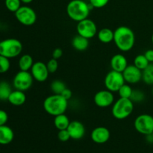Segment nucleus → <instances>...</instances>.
Here are the masks:
<instances>
[{"mask_svg":"<svg viewBox=\"0 0 153 153\" xmlns=\"http://www.w3.org/2000/svg\"><path fill=\"white\" fill-rule=\"evenodd\" d=\"M142 80L146 85H153V63L142 71Z\"/></svg>","mask_w":153,"mask_h":153,"instance_id":"5701e85b","label":"nucleus"},{"mask_svg":"<svg viewBox=\"0 0 153 153\" xmlns=\"http://www.w3.org/2000/svg\"><path fill=\"white\" fill-rule=\"evenodd\" d=\"M109 2V0H89L90 5L94 8L104 7Z\"/></svg>","mask_w":153,"mask_h":153,"instance_id":"2f4dec72","label":"nucleus"},{"mask_svg":"<svg viewBox=\"0 0 153 153\" xmlns=\"http://www.w3.org/2000/svg\"><path fill=\"white\" fill-rule=\"evenodd\" d=\"M134 110V102L130 99L120 98L114 102L111 113L114 117L119 120L128 118Z\"/></svg>","mask_w":153,"mask_h":153,"instance_id":"20e7f679","label":"nucleus"},{"mask_svg":"<svg viewBox=\"0 0 153 153\" xmlns=\"http://www.w3.org/2000/svg\"><path fill=\"white\" fill-rule=\"evenodd\" d=\"M11 92V87L7 82H0V100L5 101L8 100Z\"/></svg>","mask_w":153,"mask_h":153,"instance_id":"b1692460","label":"nucleus"},{"mask_svg":"<svg viewBox=\"0 0 153 153\" xmlns=\"http://www.w3.org/2000/svg\"><path fill=\"white\" fill-rule=\"evenodd\" d=\"M150 63L149 62L146 58L145 57L144 54H140V55H137V56L134 58V62H133V64H134L135 67H137V68L140 69V70L143 71L145 68L149 66V64Z\"/></svg>","mask_w":153,"mask_h":153,"instance_id":"393cba45","label":"nucleus"},{"mask_svg":"<svg viewBox=\"0 0 153 153\" xmlns=\"http://www.w3.org/2000/svg\"><path fill=\"white\" fill-rule=\"evenodd\" d=\"M113 42L121 52H128L134 46L135 34L129 27L125 25L119 26L114 31Z\"/></svg>","mask_w":153,"mask_h":153,"instance_id":"f257e3e1","label":"nucleus"},{"mask_svg":"<svg viewBox=\"0 0 153 153\" xmlns=\"http://www.w3.org/2000/svg\"><path fill=\"white\" fill-rule=\"evenodd\" d=\"M63 55V50L61 48H55L52 53V58H55L56 60H59Z\"/></svg>","mask_w":153,"mask_h":153,"instance_id":"f704fd0d","label":"nucleus"},{"mask_svg":"<svg viewBox=\"0 0 153 153\" xmlns=\"http://www.w3.org/2000/svg\"><path fill=\"white\" fill-rule=\"evenodd\" d=\"M151 135H152V138H153V132L152 133V134H151Z\"/></svg>","mask_w":153,"mask_h":153,"instance_id":"ea45409f","label":"nucleus"},{"mask_svg":"<svg viewBox=\"0 0 153 153\" xmlns=\"http://www.w3.org/2000/svg\"><path fill=\"white\" fill-rule=\"evenodd\" d=\"M128 65L126 57L120 53L114 55L110 61V66L111 67V70L120 72V73H123Z\"/></svg>","mask_w":153,"mask_h":153,"instance_id":"dca6fc26","label":"nucleus"},{"mask_svg":"<svg viewBox=\"0 0 153 153\" xmlns=\"http://www.w3.org/2000/svg\"><path fill=\"white\" fill-rule=\"evenodd\" d=\"M111 137V133L108 128L104 126H98L94 128L91 131V140L96 143L102 144L108 141Z\"/></svg>","mask_w":153,"mask_h":153,"instance_id":"4468645a","label":"nucleus"},{"mask_svg":"<svg viewBox=\"0 0 153 153\" xmlns=\"http://www.w3.org/2000/svg\"><path fill=\"white\" fill-rule=\"evenodd\" d=\"M7 120H8V115L7 112L0 109V126L6 125Z\"/></svg>","mask_w":153,"mask_h":153,"instance_id":"72a5a7b5","label":"nucleus"},{"mask_svg":"<svg viewBox=\"0 0 153 153\" xmlns=\"http://www.w3.org/2000/svg\"><path fill=\"white\" fill-rule=\"evenodd\" d=\"M34 80L38 82H44L49 77V72L47 69L46 64L42 61H36L30 70Z\"/></svg>","mask_w":153,"mask_h":153,"instance_id":"f8f14e48","label":"nucleus"},{"mask_svg":"<svg viewBox=\"0 0 153 153\" xmlns=\"http://www.w3.org/2000/svg\"><path fill=\"white\" fill-rule=\"evenodd\" d=\"M20 1H21V2L23 3V4H30L31 2H32L33 0H20Z\"/></svg>","mask_w":153,"mask_h":153,"instance_id":"4c0bfd02","label":"nucleus"},{"mask_svg":"<svg viewBox=\"0 0 153 153\" xmlns=\"http://www.w3.org/2000/svg\"><path fill=\"white\" fill-rule=\"evenodd\" d=\"M61 95L63 97H64V98H65L67 100H70V99H71L72 96H73V93H72L71 90L69 89V88H66L64 90V91L61 93Z\"/></svg>","mask_w":153,"mask_h":153,"instance_id":"c9c22d12","label":"nucleus"},{"mask_svg":"<svg viewBox=\"0 0 153 153\" xmlns=\"http://www.w3.org/2000/svg\"><path fill=\"white\" fill-rule=\"evenodd\" d=\"M136 131L143 135H149L153 132V117L148 114H142L134 121Z\"/></svg>","mask_w":153,"mask_h":153,"instance_id":"423d86ee","label":"nucleus"},{"mask_svg":"<svg viewBox=\"0 0 153 153\" xmlns=\"http://www.w3.org/2000/svg\"><path fill=\"white\" fill-rule=\"evenodd\" d=\"M14 137L12 128L7 126H0V144L7 145L11 143Z\"/></svg>","mask_w":153,"mask_h":153,"instance_id":"f3484780","label":"nucleus"},{"mask_svg":"<svg viewBox=\"0 0 153 153\" xmlns=\"http://www.w3.org/2000/svg\"><path fill=\"white\" fill-rule=\"evenodd\" d=\"M151 40H152V43L153 44V34H152V37H151Z\"/></svg>","mask_w":153,"mask_h":153,"instance_id":"58836bf2","label":"nucleus"},{"mask_svg":"<svg viewBox=\"0 0 153 153\" xmlns=\"http://www.w3.org/2000/svg\"><path fill=\"white\" fill-rule=\"evenodd\" d=\"M124 83H126V82L123 73L113 70L106 74L104 79L105 88L113 93L117 92Z\"/></svg>","mask_w":153,"mask_h":153,"instance_id":"6e6552de","label":"nucleus"},{"mask_svg":"<svg viewBox=\"0 0 153 153\" xmlns=\"http://www.w3.org/2000/svg\"><path fill=\"white\" fill-rule=\"evenodd\" d=\"M145 95L143 91L140 90H133L132 94H131L130 100L133 102H141L144 100Z\"/></svg>","mask_w":153,"mask_h":153,"instance_id":"c756f323","label":"nucleus"},{"mask_svg":"<svg viewBox=\"0 0 153 153\" xmlns=\"http://www.w3.org/2000/svg\"><path fill=\"white\" fill-rule=\"evenodd\" d=\"M67 88L65 83L63 81L56 79L52 81L50 85V88L54 94H61L64 90Z\"/></svg>","mask_w":153,"mask_h":153,"instance_id":"a878e982","label":"nucleus"},{"mask_svg":"<svg viewBox=\"0 0 153 153\" xmlns=\"http://www.w3.org/2000/svg\"><path fill=\"white\" fill-rule=\"evenodd\" d=\"M94 103L99 108H105L113 105L114 102V93L108 90H102L96 93L94 98Z\"/></svg>","mask_w":153,"mask_h":153,"instance_id":"9b49d317","label":"nucleus"},{"mask_svg":"<svg viewBox=\"0 0 153 153\" xmlns=\"http://www.w3.org/2000/svg\"><path fill=\"white\" fill-rule=\"evenodd\" d=\"M58 138L60 141L61 142H67L70 139H71L70 135V133L67 131V129L58 130Z\"/></svg>","mask_w":153,"mask_h":153,"instance_id":"473e14b6","label":"nucleus"},{"mask_svg":"<svg viewBox=\"0 0 153 153\" xmlns=\"http://www.w3.org/2000/svg\"><path fill=\"white\" fill-rule=\"evenodd\" d=\"M24 92L25 91H19V90L12 91L7 101L14 106L22 105L26 101V96Z\"/></svg>","mask_w":153,"mask_h":153,"instance_id":"a211bd4d","label":"nucleus"},{"mask_svg":"<svg viewBox=\"0 0 153 153\" xmlns=\"http://www.w3.org/2000/svg\"><path fill=\"white\" fill-rule=\"evenodd\" d=\"M22 49V43L16 38H8L0 41V55L9 59L19 56Z\"/></svg>","mask_w":153,"mask_h":153,"instance_id":"39448f33","label":"nucleus"},{"mask_svg":"<svg viewBox=\"0 0 153 153\" xmlns=\"http://www.w3.org/2000/svg\"><path fill=\"white\" fill-rule=\"evenodd\" d=\"M90 45L89 39H87L82 36L77 34L72 40V46L76 50L83 52L86 50Z\"/></svg>","mask_w":153,"mask_h":153,"instance_id":"6ab92c4d","label":"nucleus"},{"mask_svg":"<svg viewBox=\"0 0 153 153\" xmlns=\"http://www.w3.org/2000/svg\"><path fill=\"white\" fill-rule=\"evenodd\" d=\"M14 14L18 22L25 26H31L37 21V13L35 10L29 6H21Z\"/></svg>","mask_w":153,"mask_h":153,"instance_id":"0eeeda50","label":"nucleus"},{"mask_svg":"<svg viewBox=\"0 0 153 153\" xmlns=\"http://www.w3.org/2000/svg\"><path fill=\"white\" fill-rule=\"evenodd\" d=\"M43 109L48 114L55 117L64 114L68 108V100L61 94H52L43 101Z\"/></svg>","mask_w":153,"mask_h":153,"instance_id":"f03ea898","label":"nucleus"},{"mask_svg":"<svg viewBox=\"0 0 153 153\" xmlns=\"http://www.w3.org/2000/svg\"><path fill=\"white\" fill-rule=\"evenodd\" d=\"M91 7L84 0H71L67 6V13L72 20L79 22L88 18Z\"/></svg>","mask_w":153,"mask_h":153,"instance_id":"7ed1b4c3","label":"nucleus"},{"mask_svg":"<svg viewBox=\"0 0 153 153\" xmlns=\"http://www.w3.org/2000/svg\"><path fill=\"white\" fill-rule=\"evenodd\" d=\"M33 76L30 71L19 70L13 79V85L16 90L22 91H28L32 86Z\"/></svg>","mask_w":153,"mask_h":153,"instance_id":"1a4fd4ad","label":"nucleus"},{"mask_svg":"<svg viewBox=\"0 0 153 153\" xmlns=\"http://www.w3.org/2000/svg\"><path fill=\"white\" fill-rule=\"evenodd\" d=\"M10 67V59L0 55V73H7Z\"/></svg>","mask_w":153,"mask_h":153,"instance_id":"c85d7f7f","label":"nucleus"},{"mask_svg":"<svg viewBox=\"0 0 153 153\" xmlns=\"http://www.w3.org/2000/svg\"><path fill=\"white\" fill-rule=\"evenodd\" d=\"M20 0H4L5 7L9 11L15 13L21 7Z\"/></svg>","mask_w":153,"mask_h":153,"instance_id":"cd10ccee","label":"nucleus"},{"mask_svg":"<svg viewBox=\"0 0 153 153\" xmlns=\"http://www.w3.org/2000/svg\"><path fill=\"white\" fill-rule=\"evenodd\" d=\"M152 94H153V88H152Z\"/></svg>","mask_w":153,"mask_h":153,"instance_id":"a19ab883","label":"nucleus"},{"mask_svg":"<svg viewBox=\"0 0 153 153\" xmlns=\"http://www.w3.org/2000/svg\"><path fill=\"white\" fill-rule=\"evenodd\" d=\"M144 55L150 64L153 63V49H148V50H146L145 52Z\"/></svg>","mask_w":153,"mask_h":153,"instance_id":"e433bc0d","label":"nucleus"},{"mask_svg":"<svg viewBox=\"0 0 153 153\" xmlns=\"http://www.w3.org/2000/svg\"><path fill=\"white\" fill-rule=\"evenodd\" d=\"M122 73L126 83L129 85H134L142 80V70L135 67L134 64L127 66Z\"/></svg>","mask_w":153,"mask_h":153,"instance_id":"ddd939ff","label":"nucleus"},{"mask_svg":"<svg viewBox=\"0 0 153 153\" xmlns=\"http://www.w3.org/2000/svg\"><path fill=\"white\" fill-rule=\"evenodd\" d=\"M67 129L70 133L71 139L73 140H80L85 134V127L80 121H70Z\"/></svg>","mask_w":153,"mask_h":153,"instance_id":"2eb2a0df","label":"nucleus"},{"mask_svg":"<svg viewBox=\"0 0 153 153\" xmlns=\"http://www.w3.org/2000/svg\"><path fill=\"white\" fill-rule=\"evenodd\" d=\"M58 60L55 59V58H51L47 63V69L49 70V73H55L58 69Z\"/></svg>","mask_w":153,"mask_h":153,"instance_id":"7c9ffc66","label":"nucleus"},{"mask_svg":"<svg viewBox=\"0 0 153 153\" xmlns=\"http://www.w3.org/2000/svg\"><path fill=\"white\" fill-rule=\"evenodd\" d=\"M133 89L131 88V85L128 83H124L123 85L121 86L117 93L119 94V96L120 98H126V99H130L131 94H132Z\"/></svg>","mask_w":153,"mask_h":153,"instance_id":"bb28decb","label":"nucleus"},{"mask_svg":"<svg viewBox=\"0 0 153 153\" xmlns=\"http://www.w3.org/2000/svg\"><path fill=\"white\" fill-rule=\"evenodd\" d=\"M76 31L78 34L89 40L95 37L98 32L96 22L89 18L77 22Z\"/></svg>","mask_w":153,"mask_h":153,"instance_id":"9d476101","label":"nucleus"},{"mask_svg":"<svg viewBox=\"0 0 153 153\" xmlns=\"http://www.w3.org/2000/svg\"><path fill=\"white\" fill-rule=\"evenodd\" d=\"M34 63L32 57L28 54H25L19 58L18 64H19V68L20 70L30 71Z\"/></svg>","mask_w":153,"mask_h":153,"instance_id":"4be33fe9","label":"nucleus"},{"mask_svg":"<svg viewBox=\"0 0 153 153\" xmlns=\"http://www.w3.org/2000/svg\"><path fill=\"white\" fill-rule=\"evenodd\" d=\"M54 125H55V128L58 130H63L67 129L69 126L70 120L69 119L68 117L64 114H61L57 115V116L54 117Z\"/></svg>","mask_w":153,"mask_h":153,"instance_id":"412c9836","label":"nucleus"},{"mask_svg":"<svg viewBox=\"0 0 153 153\" xmlns=\"http://www.w3.org/2000/svg\"><path fill=\"white\" fill-rule=\"evenodd\" d=\"M97 38L101 43H111L114 40V31L109 28H103L97 32Z\"/></svg>","mask_w":153,"mask_h":153,"instance_id":"aec40b11","label":"nucleus"}]
</instances>
